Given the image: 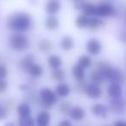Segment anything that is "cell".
<instances>
[{"mask_svg": "<svg viewBox=\"0 0 126 126\" xmlns=\"http://www.w3.org/2000/svg\"><path fill=\"white\" fill-rule=\"evenodd\" d=\"M31 25V16L27 12H15L7 21V27L15 32H24Z\"/></svg>", "mask_w": 126, "mask_h": 126, "instance_id": "cell-1", "label": "cell"}, {"mask_svg": "<svg viewBox=\"0 0 126 126\" xmlns=\"http://www.w3.org/2000/svg\"><path fill=\"white\" fill-rule=\"evenodd\" d=\"M9 46L13 50L16 51H25L29 47V40L26 36L21 33H14L9 38Z\"/></svg>", "mask_w": 126, "mask_h": 126, "instance_id": "cell-2", "label": "cell"}, {"mask_svg": "<svg viewBox=\"0 0 126 126\" xmlns=\"http://www.w3.org/2000/svg\"><path fill=\"white\" fill-rule=\"evenodd\" d=\"M40 98H41L42 106L46 108H50L55 105L58 101L57 94L50 88H43L40 91Z\"/></svg>", "mask_w": 126, "mask_h": 126, "instance_id": "cell-3", "label": "cell"}, {"mask_svg": "<svg viewBox=\"0 0 126 126\" xmlns=\"http://www.w3.org/2000/svg\"><path fill=\"white\" fill-rule=\"evenodd\" d=\"M116 14V10L112 4L107 2H104L97 5L96 16L99 17H111Z\"/></svg>", "mask_w": 126, "mask_h": 126, "instance_id": "cell-4", "label": "cell"}, {"mask_svg": "<svg viewBox=\"0 0 126 126\" xmlns=\"http://www.w3.org/2000/svg\"><path fill=\"white\" fill-rule=\"evenodd\" d=\"M75 8L82 12L83 15L87 16H96L97 5H94L92 3H86V2H75Z\"/></svg>", "mask_w": 126, "mask_h": 126, "instance_id": "cell-5", "label": "cell"}, {"mask_svg": "<svg viewBox=\"0 0 126 126\" xmlns=\"http://www.w3.org/2000/svg\"><path fill=\"white\" fill-rule=\"evenodd\" d=\"M102 44L98 39L91 38L86 43V50L91 56H97L102 51Z\"/></svg>", "mask_w": 126, "mask_h": 126, "instance_id": "cell-6", "label": "cell"}, {"mask_svg": "<svg viewBox=\"0 0 126 126\" xmlns=\"http://www.w3.org/2000/svg\"><path fill=\"white\" fill-rule=\"evenodd\" d=\"M84 93L86 94L87 96L89 99L97 100V99H100L102 96L103 91L100 85L92 82L87 85L86 88L84 90Z\"/></svg>", "mask_w": 126, "mask_h": 126, "instance_id": "cell-7", "label": "cell"}, {"mask_svg": "<svg viewBox=\"0 0 126 126\" xmlns=\"http://www.w3.org/2000/svg\"><path fill=\"white\" fill-rule=\"evenodd\" d=\"M106 78L111 81V82L120 83L124 79V74L122 70L118 68H114L111 66L110 70L106 74Z\"/></svg>", "mask_w": 126, "mask_h": 126, "instance_id": "cell-8", "label": "cell"}, {"mask_svg": "<svg viewBox=\"0 0 126 126\" xmlns=\"http://www.w3.org/2000/svg\"><path fill=\"white\" fill-rule=\"evenodd\" d=\"M110 106L114 112L119 113V114L125 112L126 111V102L121 98L112 99L110 101Z\"/></svg>", "mask_w": 126, "mask_h": 126, "instance_id": "cell-9", "label": "cell"}, {"mask_svg": "<svg viewBox=\"0 0 126 126\" xmlns=\"http://www.w3.org/2000/svg\"><path fill=\"white\" fill-rule=\"evenodd\" d=\"M107 93H108V95H109L111 98L118 99V98H121L123 89H122V87L119 83L111 82V84L108 86Z\"/></svg>", "mask_w": 126, "mask_h": 126, "instance_id": "cell-10", "label": "cell"}, {"mask_svg": "<svg viewBox=\"0 0 126 126\" xmlns=\"http://www.w3.org/2000/svg\"><path fill=\"white\" fill-rule=\"evenodd\" d=\"M61 9V3L59 0H49L46 5V11L50 16H54Z\"/></svg>", "mask_w": 126, "mask_h": 126, "instance_id": "cell-11", "label": "cell"}, {"mask_svg": "<svg viewBox=\"0 0 126 126\" xmlns=\"http://www.w3.org/2000/svg\"><path fill=\"white\" fill-rule=\"evenodd\" d=\"M85 115H86V111L81 106H74L71 108V111L69 116L71 118V119L75 120V121H81L84 118Z\"/></svg>", "mask_w": 126, "mask_h": 126, "instance_id": "cell-12", "label": "cell"}, {"mask_svg": "<svg viewBox=\"0 0 126 126\" xmlns=\"http://www.w3.org/2000/svg\"><path fill=\"white\" fill-rule=\"evenodd\" d=\"M56 94L61 98H65L70 94V87L66 83H60L56 87Z\"/></svg>", "mask_w": 126, "mask_h": 126, "instance_id": "cell-13", "label": "cell"}, {"mask_svg": "<svg viewBox=\"0 0 126 126\" xmlns=\"http://www.w3.org/2000/svg\"><path fill=\"white\" fill-rule=\"evenodd\" d=\"M92 112L97 117L106 118L107 115V108L102 104H95L92 106Z\"/></svg>", "mask_w": 126, "mask_h": 126, "instance_id": "cell-14", "label": "cell"}, {"mask_svg": "<svg viewBox=\"0 0 126 126\" xmlns=\"http://www.w3.org/2000/svg\"><path fill=\"white\" fill-rule=\"evenodd\" d=\"M60 25L59 20L55 16H50L45 21V26L49 30H56Z\"/></svg>", "mask_w": 126, "mask_h": 126, "instance_id": "cell-15", "label": "cell"}, {"mask_svg": "<svg viewBox=\"0 0 126 126\" xmlns=\"http://www.w3.org/2000/svg\"><path fill=\"white\" fill-rule=\"evenodd\" d=\"M75 46V41L70 36H64L60 41V47L63 51H70Z\"/></svg>", "mask_w": 126, "mask_h": 126, "instance_id": "cell-16", "label": "cell"}, {"mask_svg": "<svg viewBox=\"0 0 126 126\" xmlns=\"http://www.w3.org/2000/svg\"><path fill=\"white\" fill-rule=\"evenodd\" d=\"M51 120V115L47 111H41L36 117V121L39 126H47Z\"/></svg>", "mask_w": 126, "mask_h": 126, "instance_id": "cell-17", "label": "cell"}, {"mask_svg": "<svg viewBox=\"0 0 126 126\" xmlns=\"http://www.w3.org/2000/svg\"><path fill=\"white\" fill-rule=\"evenodd\" d=\"M33 56L31 54H28V55H26L20 61V67L23 70H30V68L32 67V65L33 64Z\"/></svg>", "mask_w": 126, "mask_h": 126, "instance_id": "cell-18", "label": "cell"}, {"mask_svg": "<svg viewBox=\"0 0 126 126\" xmlns=\"http://www.w3.org/2000/svg\"><path fill=\"white\" fill-rule=\"evenodd\" d=\"M48 63L51 69L58 70V69H60V67L63 64V60L60 57L57 55H51L48 58Z\"/></svg>", "mask_w": 126, "mask_h": 126, "instance_id": "cell-19", "label": "cell"}, {"mask_svg": "<svg viewBox=\"0 0 126 126\" xmlns=\"http://www.w3.org/2000/svg\"><path fill=\"white\" fill-rule=\"evenodd\" d=\"M72 75L78 81H81L85 77V69L76 63L72 68Z\"/></svg>", "mask_w": 126, "mask_h": 126, "instance_id": "cell-20", "label": "cell"}, {"mask_svg": "<svg viewBox=\"0 0 126 126\" xmlns=\"http://www.w3.org/2000/svg\"><path fill=\"white\" fill-rule=\"evenodd\" d=\"M89 17L87 16L81 14L76 18V26L79 28H88V23H89Z\"/></svg>", "mask_w": 126, "mask_h": 126, "instance_id": "cell-21", "label": "cell"}, {"mask_svg": "<svg viewBox=\"0 0 126 126\" xmlns=\"http://www.w3.org/2000/svg\"><path fill=\"white\" fill-rule=\"evenodd\" d=\"M105 25V22L102 19H100V17L93 16L90 17L89 19V23H88V28L92 30L98 29V28H101Z\"/></svg>", "mask_w": 126, "mask_h": 126, "instance_id": "cell-22", "label": "cell"}, {"mask_svg": "<svg viewBox=\"0 0 126 126\" xmlns=\"http://www.w3.org/2000/svg\"><path fill=\"white\" fill-rule=\"evenodd\" d=\"M77 63L81 66L84 69H88L91 67L93 61H92V58H90L88 55H81L78 58Z\"/></svg>", "mask_w": 126, "mask_h": 126, "instance_id": "cell-23", "label": "cell"}, {"mask_svg": "<svg viewBox=\"0 0 126 126\" xmlns=\"http://www.w3.org/2000/svg\"><path fill=\"white\" fill-rule=\"evenodd\" d=\"M90 79L93 81L94 83H96V84H101L105 81V76L103 75L101 72L99 71L98 70H93V71L90 73Z\"/></svg>", "mask_w": 126, "mask_h": 126, "instance_id": "cell-24", "label": "cell"}, {"mask_svg": "<svg viewBox=\"0 0 126 126\" xmlns=\"http://www.w3.org/2000/svg\"><path fill=\"white\" fill-rule=\"evenodd\" d=\"M17 113L21 117H28L31 113V107L27 103H22L17 106Z\"/></svg>", "mask_w": 126, "mask_h": 126, "instance_id": "cell-25", "label": "cell"}, {"mask_svg": "<svg viewBox=\"0 0 126 126\" xmlns=\"http://www.w3.org/2000/svg\"><path fill=\"white\" fill-rule=\"evenodd\" d=\"M39 49L42 51V52H48L51 51L52 45H51V41L47 39H43L39 42Z\"/></svg>", "mask_w": 126, "mask_h": 126, "instance_id": "cell-26", "label": "cell"}, {"mask_svg": "<svg viewBox=\"0 0 126 126\" xmlns=\"http://www.w3.org/2000/svg\"><path fill=\"white\" fill-rule=\"evenodd\" d=\"M28 72H29L30 75L32 76L39 77V76H40L42 75V73H43V69H42V67L40 64L33 63L31 68H30V70H28Z\"/></svg>", "mask_w": 126, "mask_h": 126, "instance_id": "cell-27", "label": "cell"}, {"mask_svg": "<svg viewBox=\"0 0 126 126\" xmlns=\"http://www.w3.org/2000/svg\"><path fill=\"white\" fill-rule=\"evenodd\" d=\"M51 76L53 79H55L56 81H62L65 79L66 75H65L64 70H61V69H58V70H54L51 73Z\"/></svg>", "mask_w": 126, "mask_h": 126, "instance_id": "cell-28", "label": "cell"}, {"mask_svg": "<svg viewBox=\"0 0 126 126\" xmlns=\"http://www.w3.org/2000/svg\"><path fill=\"white\" fill-rule=\"evenodd\" d=\"M19 126H33L34 120L32 117H21L18 120Z\"/></svg>", "mask_w": 126, "mask_h": 126, "instance_id": "cell-29", "label": "cell"}, {"mask_svg": "<svg viewBox=\"0 0 126 126\" xmlns=\"http://www.w3.org/2000/svg\"><path fill=\"white\" fill-rule=\"evenodd\" d=\"M71 106H70V103L68 102H63L59 106V111L63 115H70V111H71Z\"/></svg>", "mask_w": 126, "mask_h": 126, "instance_id": "cell-30", "label": "cell"}, {"mask_svg": "<svg viewBox=\"0 0 126 126\" xmlns=\"http://www.w3.org/2000/svg\"><path fill=\"white\" fill-rule=\"evenodd\" d=\"M7 74H8V70L7 68L3 64H0V79H3L6 77Z\"/></svg>", "mask_w": 126, "mask_h": 126, "instance_id": "cell-31", "label": "cell"}, {"mask_svg": "<svg viewBox=\"0 0 126 126\" xmlns=\"http://www.w3.org/2000/svg\"><path fill=\"white\" fill-rule=\"evenodd\" d=\"M7 86L8 84H7L6 81H4L3 79H0V93L4 92L7 88Z\"/></svg>", "mask_w": 126, "mask_h": 126, "instance_id": "cell-32", "label": "cell"}, {"mask_svg": "<svg viewBox=\"0 0 126 126\" xmlns=\"http://www.w3.org/2000/svg\"><path fill=\"white\" fill-rule=\"evenodd\" d=\"M58 126H72V124L70 120H67V119H63L62 121H60L58 123Z\"/></svg>", "mask_w": 126, "mask_h": 126, "instance_id": "cell-33", "label": "cell"}, {"mask_svg": "<svg viewBox=\"0 0 126 126\" xmlns=\"http://www.w3.org/2000/svg\"><path fill=\"white\" fill-rule=\"evenodd\" d=\"M6 116H7V113H6L5 109L0 106V120L5 118H6Z\"/></svg>", "mask_w": 126, "mask_h": 126, "instance_id": "cell-34", "label": "cell"}, {"mask_svg": "<svg viewBox=\"0 0 126 126\" xmlns=\"http://www.w3.org/2000/svg\"><path fill=\"white\" fill-rule=\"evenodd\" d=\"M114 126H126V122L124 121V120L118 119L115 122Z\"/></svg>", "mask_w": 126, "mask_h": 126, "instance_id": "cell-35", "label": "cell"}, {"mask_svg": "<svg viewBox=\"0 0 126 126\" xmlns=\"http://www.w3.org/2000/svg\"><path fill=\"white\" fill-rule=\"evenodd\" d=\"M4 126H16L13 123H7Z\"/></svg>", "mask_w": 126, "mask_h": 126, "instance_id": "cell-36", "label": "cell"}, {"mask_svg": "<svg viewBox=\"0 0 126 126\" xmlns=\"http://www.w3.org/2000/svg\"><path fill=\"white\" fill-rule=\"evenodd\" d=\"M85 0H75V2H84Z\"/></svg>", "mask_w": 126, "mask_h": 126, "instance_id": "cell-37", "label": "cell"}]
</instances>
